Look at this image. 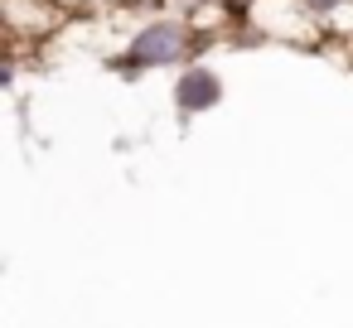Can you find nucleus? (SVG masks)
Returning <instances> with one entry per match:
<instances>
[{
    "label": "nucleus",
    "instance_id": "obj_1",
    "mask_svg": "<svg viewBox=\"0 0 353 328\" xmlns=\"http://www.w3.org/2000/svg\"><path fill=\"white\" fill-rule=\"evenodd\" d=\"M213 39H218V30H203L184 15H145L136 25V34L126 39L121 58H112V68H121L126 78L155 73V68H189L203 58V49Z\"/></svg>",
    "mask_w": 353,
    "mask_h": 328
},
{
    "label": "nucleus",
    "instance_id": "obj_2",
    "mask_svg": "<svg viewBox=\"0 0 353 328\" xmlns=\"http://www.w3.org/2000/svg\"><path fill=\"white\" fill-rule=\"evenodd\" d=\"M223 97H228V83H223V73H218V68H208L203 58H199V63H189V68H179V78H174V107H179V116H184V121H189V116L213 111Z\"/></svg>",
    "mask_w": 353,
    "mask_h": 328
},
{
    "label": "nucleus",
    "instance_id": "obj_3",
    "mask_svg": "<svg viewBox=\"0 0 353 328\" xmlns=\"http://www.w3.org/2000/svg\"><path fill=\"white\" fill-rule=\"evenodd\" d=\"M348 6H353V0H305V10H310V20H314V25H329V20H339Z\"/></svg>",
    "mask_w": 353,
    "mask_h": 328
}]
</instances>
